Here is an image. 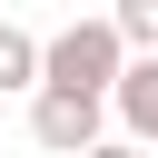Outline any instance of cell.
Masks as SVG:
<instances>
[{
    "label": "cell",
    "mask_w": 158,
    "mask_h": 158,
    "mask_svg": "<svg viewBox=\"0 0 158 158\" xmlns=\"http://www.w3.org/2000/svg\"><path fill=\"white\" fill-rule=\"evenodd\" d=\"M118 128L138 138V148H158V59H128V79H118Z\"/></svg>",
    "instance_id": "cell-3"
},
{
    "label": "cell",
    "mask_w": 158,
    "mask_h": 158,
    "mask_svg": "<svg viewBox=\"0 0 158 158\" xmlns=\"http://www.w3.org/2000/svg\"><path fill=\"white\" fill-rule=\"evenodd\" d=\"M40 59H49V40H30L20 20H0V89H30L40 99Z\"/></svg>",
    "instance_id": "cell-4"
},
{
    "label": "cell",
    "mask_w": 158,
    "mask_h": 158,
    "mask_svg": "<svg viewBox=\"0 0 158 158\" xmlns=\"http://www.w3.org/2000/svg\"><path fill=\"white\" fill-rule=\"evenodd\" d=\"M99 118H109V99H69V89H40V99H30V138H40L49 158H89V148L109 138Z\"/></svg>",
    "instance_id": "cell-2"
},
{
    "label": "cell",
    "mask_w": 158,
    "mask_h": 158,
    "mask_svg": "<svg viewBox=\"0 0 158 158\" xmlns=\"http://www.w3.org/2000/svg\"><path fill=\"white\" fill-rule=\"evenodd\" d=\"M109 20L128 40V59H158V0H109Z\"/></svg>",
    "instance_id": "cell-5"
},
{
    "label": "cell",
    "mask_w": 158,
    "mask_h": 158,
    "mask_svg": "<svg viewBox=\"0 0 158 158\" xmlns=\"http://www.w3.org/2000/svg\"><path fill=\"white\" fill-rule=\"evenodd\" d=\"M89 158H148V148H138V138H99Z\"/></svg>",
    "instance_id": "cell-6"
},
{
    "label": "cell",
    "mask_w": 158,
    "mask_h": 158,
    "mask_svg": "<svg viewBox=\"0 0 158 158\" xmlns=\"http://www.w3.org/2000/svg\"><path fill=\"white\" fill-rule=\"evenodd\" d=\"M118 79H128V40H118L109 10L99 20H69L49 40V59H40V89H69V99H118Z\"/></svg>",
    "instance_id": "cell-1"
}]
</instances>
